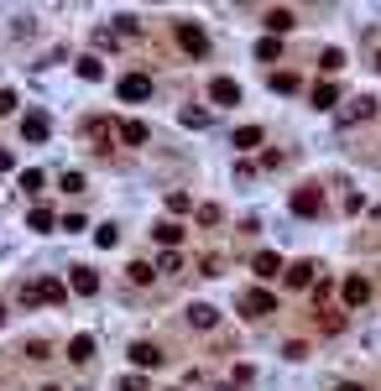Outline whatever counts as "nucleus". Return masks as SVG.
Wrapping results in <instances>:
<instances>
[{"label":"nucleus","instance_id":"nucleus-1","mask_svg":"<svg viewBox=\"0 0 381 391\" xmlns=\"http://www.w3.org/2000/svg\"><path fill=\"white\" fill-rule=\"evenodd\" d=\"M173 37H178V47L188 52V58H204L209 52V37H204L199 21H173Z\"/></svg>","mask_w":381,"mask_h":391},{"label":"nucleus","instance_id":"nucleus-2","mask_svg":"<svg viewBox=\"0 0 381 391\" xmlns=\"http://www.w3.org/2000/svg\"><path fill=\"white\" fill-rule=\"evenodd\" d=\"M371 115H376V100H371V94L339 100V110H334V120H339V126H361V120H371Z\"/></svg>","mask_w":381,"mask_h":391},{"label":"nucleus","instance_id":"nucleus-3","mask_svg":"<svg viewBox=\"0 0 381 391\" xmlns=\"http://www.w3.org/2000/svg\"><path fill=\"white\" fill-rule=\"evenodd\" d=\"M241 308H246V318H267V313H277V298H272L267 287H246Z\"/></svg>","mask_w":381,"mask_h":391},{"label":"nucleus","instance_id":"nucleus-4","mask_svg":"<svg viewBox=\"0 0 381 391\" xmlns=\"http://www.w3.org/2000/svg\"><path fill=\"white\" fill-rule=\"evenodd\" d=\"M287 209H293L298 219H319V209H324V193H319V188H298V193L287 198Z\"/></svg>","mask_w":381,"mask_h":391},{"label":"nucleus","instance_id":"nucleus-5","mask_svg":"<svg viewBox=\"0 0 381 391\" xmlns=\"http://www.w3.org/2000/svg\"><path fill=\"white\" fill-rule=\"evenodd\" d=\"M162 344H152V339H136V344H131V366H136V371H157V366H162Z\"/></svg>","mask_w":381,"mask_h":391},{"label":"nucleus","instance_id":"nucleus-6","mask_svg":"<svg viewBox=\"0 0 381 391\" xmlns=\"http://www.w3.org/2000/svg\"><path fill=\"white\" fill-rule=\"evenodd\" d=\"M121 100H131V104H141V100H152V78L147 73H121Z\"/></svg>","mask_w":381,"mask_h":391},{"label":"nucleus","instance_id":"nucleus-7","mask_svg":"<svg viewBox=\"0 0 381 391\" xmlns=\"http://www.w3.org/2000/svg\"><path fill=\"white\" fill-rule=\"evenodd\" d=\"M68 292L95 298V292H99V272H95V266H73V272H68Z\"/></svg>","mask_w":381,"mask_h":391},{"label":"nucleus","instance_id":"nucleus-8","mask_svg":"<svg viewBox=\"0 0 381 391\" xmlns=\"http://www.w3.org/2000/svg\"><path fill=\"white\" fill-rule=\"evenodd\" d=\"M21 136H26V141H47V136H52V115H47V110L21 115Z\"/></svg>","mask_w":381,"mask_h":391},{"label":"nucleus","instance_id":"nucleus-9","mask_svg":"<svg viewBox=\"0 0 381 391\" xmlns=\"http://www.w3.org/2000/svg\"><path fill=\"white\" fill-rule=\"evenodd\" d=\"M339 298H345V308H365V303H371V277H350L345 282V292H339Z\"/></svg>","mask_w":381,"mask_h":391},{"label":"nucleus","instance_id":"nucleus-10","mask_svg":"<svg viewBox=\"0 0 381 391\" xmlns=\"http://www.w3.org/2000/svg\"><path fill=\"white\" fill-rule=\"evenodd\" d=\"M115 136H121L126 146H147L152 131H147V120H121V126H115Z\"/></svg>","mask_w":381,"mask_h":391},{"label":"nucleus","instance_id":"nucleus-11","mask_svg":"<svg viewBox=\"0 0 381 391\" xmlns=\"http://www.w3.org/2000/svg\"><path fill=\"white\" fill-rule=\"evenodd\" d=\"M282 277H287V287H313V282H319V266L313 261H293Z\"/></svg>","mask_w":381,"mask_h":391},{"label":"nucleus","instance_id":"nucleus-12","mask_svg":"<svg viewBox=\"0 0 381 391\" xmlns=\"http://www.w3.org/2000/svg\"><path fill=\"white\" fill-rule=\"evenodd\" d=\"M209 100L230 110V104H241V84H235V78H214V84H209Z\"/></svg>","mask_w":381,"mask_h":391},{"label":"nucleus","instance_id":"nucleus-13","mask_svg":"<svg viewBox=\"0 0 381 391\" xmlns=\"http://www.w3.org/2000/svg\"><path fill=\"white\" fill-rule=\"evenodd\" d=\"M68 360L73 366H89V360H95V334H73L68 339Z\"/></svg>","mask_w":381,"mask_h":391},{"label":"nucleus","instance_id":"nucleus-14","mask_svg":"<svg viewBox=\"0 0 381 391\" xmlns=\"http://www.w3.org/2000/svg\"><path fill=\"white\" fill-rule=\"evenodd\" d=\"M188 323H193V329H214V323H219V308H214V303H188Z\"/></svg>","mask_w":381,"mask_h":391},{"label":"nucleus","instance_id":"nucleus-15","mask_svg":"<svg viewBox=\"0 0 381 391\" xmlns=\"http://www.w3.org/2000/svg\"><path fill=\"white\" fill-rule=\"evenodd\" d=\"M308 100H313V110H339V89L329 84V78H324V84H313Z\"/></svg>","mask_w":381,"mask_h":391},{"label":"nucleus","instance_id":"nucleus-16","mask_svg":"<svg viewBox=\"0 0 381 391\" xmlns=\"http://www.w3.org/2000/svg\"><path fill=\"white\" fill-rule=\"evenodd\" d=\"M84 136H89V141H115V120L89 115V120H84Z\"/></svg>","mask_w":381,"mask_h":391},{"label":"nucleus","instance_id":"nucleus-17","mask_svg":"<svg viewBox=\"0 0 381 391\" xmlns=\"http://www.w3.org/2000/svg\"><path fill=\"white\" fill-rule=\"evenodd\" d=\"M293 11H287V6H277V11H267V37H282V32H293Z\"/></svg>","mask_w":381,"mask_h":391},{"label":"nucleus","instance_id":"nucleus-18","mask_svg":"<svg viewBox=\"0 0 381 391\" xmlns=\"http://www.w3.org/2000/svg\"><path fill=\"white\" fill-rule=\"evenodd\" d=\"M152 240H157V246H162V251H178V240H183V224L162 219V224H157V230H152Z\"/></svg>","mask_w":381,"mask_h":391},{"label":"nucleus","instance_id":"nucleus-19","mask_svg":"<svg viewBox=\"0 0 381 391\" xmlns=\"http://www.w3.org/2000/svg\"><path fill=\"white\" fill-rule=\"evenodd\" d=\"M319 68H324V78H334L339 68H345V47H324L319 52Z\"/></svg>","mask_w":381,"mask_h":391},{"label":"nucleus","instance_id":"nucleus-20","mask_svg":"<svg viewBox=\"0 0 381 391\" xmlns=\"http://www.w3.org/2000/svg\"><path fill=\"white\" fill-rule=\"evenodd\" d=\"M251 266H256V277H282V255L277 251H261Z\"/></svg>","mask_w":381,"mask_h":391},{"label":"nucleus","instance_id":"nucleus-21","mask_svg":"<svg viewBox=\"0 0 381 391\" xmlns=\"http://www.w3.org/2000/svg\"><path fill=\"white\" fill-rule=\"evenodd\" d=\"M78 78H89V84H99V78H104V63L95 58V52H84V58H78Z\"/></svg>","mask_w":381,"mask_h":391},{"label":"nucleus","instance_id":"nucleus-22","mask_svg":"<svg viewBox=\"0 0 381 391\" xmlns=\"http://www.w3.org/2000/svg\"><path fill=\"white\" fill-rule=\"evenodd\" d=\"M37 292H42V303H52V308L68 298V287H63V282H52V277H42V282H37Z\"/></svg>","mask_w":381,"mask_h":391},{"label":"nucleus","instance_id":"nucleus-23","mask_svg":"<svg viewBox=\"0 0 381 391\" xmlns=\"http://www.w3.org/2000/svg\"><path fill=\"white\" fill-rule=\"evenodd\" d=\"M261 136H267L261 126H241V131H235V146H241V152H256V146H261Z\"/></svg>","mask_w":381,"mask_h":391},{"label":"nucleus","instance_id":"nucleus-24","mask_svg":"<svg viewBox=\"0 0 381 391\" xmlns=\"http://www.w3.org/2000/svg\"><path fill=\"white\" fill-rule=\"evenodd\" d=\"M26 224H32V230H37V235H52V224H58V214H52V209H42V204H37V209H32V219H26Z\"/></svg>","mask_w":381,"mask_h":391},{"label":"nucleus","instance_id":"nucleus-25","mask_svg":"<svg viewBox=\"0 0 381 391\" xmlns=\"http://www.w3.org/2000/svg\"><path fill=\"white\" fill-rule=\"evenodd\" d=\"M256 58H261V63H277V58H282V37H261V42H256Z\"/></svg>","mask_w":381,"mask_h":391},{"label":"nucleus","instance_id":"nucleus-26","mask_svg":"<svg viewBox=\"0 0 381 391\" xmlns=\"http://www.w3.org/2000/svg\"><path fill=\"white\" fill-rule=\"evenodd\" d=\"M16 183H21V188H26V193H32V198H37V193H42V188H47V178H42V172H37V167L16 172Z\"/></svg>","mask_w":381,"mask_h":391},{"label":"nucleus","instance_id":"nucleus-27","mask_svg":"<svg viewBox=\"0 0 381 391\" xmlns=\"http://www.w3.org/2000/svg\"><path fill=\"white\" fill-rule=\"evenodd\" d=\"M126 277L136 282V287H147V282L157 277V266H152V261H131V266H126Z\"/></svg>","mask_w":381,"mask_h":391},{"label":"nucleus","instance_id":"nucleus-28","mask_svg":"<svg viewBox=\"0 0 381 391\" xmlns=\"http://www.w3.org/2000/svg\"><path fill=\"white\" fill-rule=\"evenodd\" d=\"M298 89H303L298 73H272V94H298Z\"/></svg>","mask_w":381,"mask_h":391},{"label":"nucleus","instance_id":"nucleus-29","mask_svg":"<svg viewBox=\"0 0 381 391\" xmlns=\"http://www.w3.org/2000/svg\"><path fill=\"white\" fill-rule=\"evenodd\" d=\"M115 240H121V224H95V246L99 251H110Z\"/></svg>","mask_w":381,"mask_h":391},{"label":"nucleus","instance_id":"nucleus-30","mask_svg":"<svg viewBox=\"0 0 381 391\" xmlns=\"http://www.w3.org/2000/svg\"><path fill=\"white\" fill-rule=\"evenodd\" d=\"M157 272L178 277V272H183V255H178V251H162V255H157Z\"/></svg>","mask_w":381,"mask_h":391},{"label":"nucleus","instance_id":"nucleus-31","mask_svg":"<svg viewBox=\"0 0 381 391\" xmlns=\"http://www.w3.org/2000/svg\"><path fill=\"white\" fill-rule=\"evenodd\" d=\"M21 355H26V360H52V344H47V339H26Z\"/></svg>","mask_w":381,"mask_h":391},{"label":"nucleus","instance_id":"nucleus-32","mask_svg":"<svg viewBox=\"0 0 381 391\" xmlns=\"http://www.w3.org/2000/svg\"><path fill=\"white\" fill-rule=\"evenodd\" d=\"M178 120H183L188 131H204V126H209V110H193V104H188V110H183Z\"/></svg>","mask_w":381,"mask_h":391},{"label":"nucleus","instance_id":"nucleus-33","mask_svg":"<svg viewBox=\"0 0 381 391\" xmlns=\"http://www.w3.org/2000/svg\"><path fill=\"white\" fill-rule=\"evenodd\" d=\"M16 303H21V308H37V303H42V292H37V282H21Z\"/></svg>","mask_w":381,"mask_h":391},{"label":"nucleus","instance_id":"nucleus-34","mask_svg":"<svg viewBox=\"0 0 381 391\" xmlns=\"http://www.w3.org/2000/svg\"><path fill=\"white\" fill-rule=\"evenodd\" d=\"M319 329H324V334H339V329H345V313H329V308H324V313H319Z\"/></svg>","mask_w":381,"mask_h":391},{"label":"nucleus","instance_id":"nucleus-35","mask_svg":"<svg viewBox=\"0 0 381 391\" xmlns=\"http://www.w3.org/2000/svg\"><path fill=\"white\" fill-rule=\"evenodd\" d=\"M115 391H147V375L131 371V375H121V381H115Z\"/></svg>","mask_w":381,"mask_h":391},{"label":"nucleus","instance_id":"nucleus-36","mask_svg":"<svg viewBox=\"0 0 381 391\" xmlns=\"http://www.w3.org/2000/svg\"><path fill=\"white\" fill-rule=\"evenodd\" d=\"M193 219H199V224H219L225 214H219V204H199V209H193Z\"/></svg>","mask_w":381,"mask_h":391},{"label":"nucleus","instance_id":"nucleus-37","mask_svg":"<svg viewBox=\"0 0 381 391\" xmlns=\"http://www.w3.org/2000/svg\"><path fill=\"white\" fill-rule=\"evenodd\" d=\"M308 292H313V303H319V308H329V298H334V287H329V282H324V277H319V282H313V287H308Z\"/></svg>","mask_w":381,"mask_h":391},{"label":"nucleus","instance_id":"nucleus-38","mask_svg":"<svg viewBox=\"0 0 381 391\" xmlns=\"http://www.w3.org/2000/svg\"><path fill=\"white\" fill-rule=\"evenodd\" d=\"M136 32H141L136 16H115V37H136Z\"/></svg>","mask_w":381,"mask_h":391},{"label":"nucleus","instance_id":"nucleus-39","mask_svg":"<svg viewBox=\"0 0 381 391\" xmlns=\"http://www.w3.org/2000/svg\"><path fill=\"white\" fill-rule=\"evenodd\" d=\"M16 104H21L16 89H0V115H16Z\"/></svg>","mask_w":381,"mask_h":391},{"label":"nucleus","instance_id":"nucleus-40","mask_svg":"<svg viewBox=\"0 0 381 391\" xmlns=\"http://www.w3.org/2000/svg\"><path fill=\"white\" fill-rule=\"evenodd\" d=\"M58 224H63V230H68V235H78V230H89V219H84V214H63Z\"/></svg>","mask_w":381,"mask_h":391},{"label":"nucleus","instance_id":"nucleus-41","mask_svg":"<svg viewBox=\"0 0 381 391\" xmlns=\"http://www.w3.org/2000/svg\"><path fill=\"white\" fill-rule=\"evenodd\" d=\"M282 355H287V360H308V344H303V339H287Z\"/></svg>","mask_w":381,"mask_h":391},{"label":"nucleus","instance_id":"nucleus-42","mask_svg":"<svg viewBox=\"0 0 381 391\" xmlns=\"http://www.w3.org/2000/svg\"><path fill=\"white\" fill-rule=\"evenodd\" d=\"M251 381H256L251 366H235V371H230V386H251Z\"/></svg>","mask_w":381,"mask_h":391},{"label":"nucleus","instance_id":"nucleus-43","mask_svg":"<svg viewBox=\"0 0 381 391\" xmlns=\"http://www.w3.org/2000/svg\"><path fill=\"white\" fill-rule=\"evenodd\" d=\"M58 183H63V188H68V193H78V188H89V183H84V172H63V178H58Z\"/></svg>","mask_w":381,"mask_h":391},{"label":"nucleus","instance_id":"nucleus-44","mask_svg":"<svg viewBox=\"0 0 381 391\" xmlns=\"http://www.w3.org/2000/svg\"><path fill=\"white\" fill-rule=\"evenodd\" d=\"M95 42H99V47H115L121 37H115V26H99V32H95Z\"/></svg>","mask_w":381,"mask_h":391},{"label":"nucleus","instance_id":"nucleus-45","mask_svg":"<svg viewBox=\"0 0 381 391\" xmlns=\"http://www.w3.org/2000/svg\"><path fill=\"white\" fill-rule=\"evenodd\" d=\"M199 272H204V277H219V255H214V251H209L204 261H199Z\"/></svg>","mask_w":381,"mask_h":391},{"label":"nucleus","instance_id":"nucleus-46","mask_svg":"<svg viewBox=\"0 0 381 391\" xmlns=\"http://www.w3.org/2000/svg\"><path fill=\"white\" fill-rule=\"evenodd\" d=\"M0 172H16V157L11 152H0Z\"/></svg>","mask_w":381,"mask_h":391},{"label":"nucleus","instance_id":"nucleus-47","mask_svg":"<svg viewBox=\"0 0 381 391\" xmlns=\"http://www.w3.org/2000/svg\"><path fill=\"white\" fill-rule=\"evenodd\" d=\"M334 391H365V386H361V381H339Z\"/></svg>","mask_w":381,"mask_h":391},{"label":"nucleus","instance_id":"nucleus-48","mask_svg":"<svg viewBox=\"0 0 381 391\" xmlns=\"http://www.w3.org/2000/svg\"><path fill=\"white\" fill-rule=\"evenodd\" d=\"M6 318H11V313H6V303H0V329H6Z\"/></svg>","mask_w":381,"mask_h":391},{"label":"nucleus","instance_id":"nucleus-49","mask_svg":"<svg viewBox=\"0 0 381 391\" xmlns=\"http://www.w3.org/2000/svg\"><path fill=\"white\" fill-rule=\"evenodd\" d=\"M214 391H241V386H230V381H225V386H214Z\"/></svg>","mask_w":381,"mask_h":391},{"label":"nucleus","instance_id":"nucleus-50","mask_svg":"<svg viewBox=\"0 0 381 391\" xmlns=\"http://www.w3.org/2000/svg\"><path fill=\"white\" fill-rule=\"evenodd\" d=\"M42 391H63V386H42Z\"/></svg>","mask_w":381,"mask_h":391},{"label":"nucleus","instance_id":"nucleus-51","mask_svg":"<svg viewBox=\"0 0 381 391\" xmlns=\"http://www.w3.org/2000/svg\"><path fill=\"white\" fill-rule=\"evenodd\" d=\"M376 68H381V52H376Z\"/></svg>","mask_w":381,"mask_h":391}]
</instances>
